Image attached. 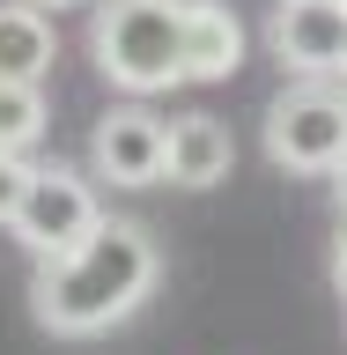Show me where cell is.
<instances>
[{
  "instance_id": "52a82bcc",
  "label": "cell",
  "mask_w": 347,
  "mask_h": 355,
  "mask_svg": "<svg viewBox=\"0 0 347 355\" xmlns=\"http://www.w3.org/2000/svg\"><path fill=\"white\" fill-rule=\"evenodd\" d=\"M229 163H237V141H229V126H222L215 111H185V119H170V155H163V178H170V185L207 193V185L229 178Z\"/></svg>"
},
{
  "instance_id": "9c48e42d",
  "label": "cell",
  "mask_w": 347,
  "mask_h": 355,
  "mask_svg": "<svg viewBox=\"0 0 347 355\" xmlns=\"http://www.w3.org/2000/svg\"><path fill=\"white\" fill-rule=\"evenodd\" d=\"M52 52V15L37 0H0V82H44Z\"/></svg>"
},
{
  "instance_id": "9a60e30c",
  "label": "cell",
  "mask_w": 347,
  "mask_h": 355,
  "mask_svg": "<svg viewBox=\"0 0 347 355\" xmlns=\"http://www.w3.org/2000/svg\"><path fill=\"white\" fill-rule=\"evenodd\" d=\"M0 155H8V148H0Z\"/></svg>"
},
{
  "instance_id": "4fadbf2b",
  "label": "cell",
  "mask_w": 347,
  "mask_h": 355,
  "mask_svg": "<svg viewBox=\"0 0 347 355\" xmlns=\"http://www.w3.org/2000/svg\"><path fill=\"white\" fill-rule=\"evenodd\" d=\"M332 178H340V207H347V163H340V171H332Z\"/></svg>"
},
{
  "instance_id": "7c38bea8",
  "label": "cell",
  "mask_w": 347,
  "mask_h": 355,
  "mask_svg": "<svg viewBox=\"0 0 347 355\" xmlns=\"http://www.w3.org/2000/svg\"><path fill=\"white\" fill-rule=\"evenodd\" d=\"M332 274H340V296H347V230H340V252H332Z\"/></svg>"
},
{
  "instance_id": "6da1fadb",
  "label": "cell",
  "mask_w": 347,
  "mask_h": 355,
  "mask_svg": "<svg viewBox=\"0 0 347 355\" xmlns=\"http://www.w3.org/2000/svg\"><path fill=\"white\" fill-rule=\"evenodd\" d=\"M155 237L141 222H96L74 252H52L37 259V282H30V311H37L44 333H66V340H89V333H111L118 318L148 304L155 288Z\"/></svg>"
},
{
  "instance_id": "8fae6325",
  "label": "cell",
  "mask_w": 347,
  "mask_h": 355,
  "mask_svg": "<svg viewBox=\"0 0 347 355\" xmlns=\"http://www.w3.org/2000/svg\"><path fill=\"white\" fill-rule=\"evenodd\" d=\"M30 171H37V163H22V155H0V230L15 222L22 193H30Z\"/></svg>"
},
{
  "instance_id": "3957f363",
  "label": "cell",
  "mask_w": 347,
  "mask_h": 355,
  "mask_svg": "<svg viewBox=\"0 0 347 355\" xmlns=\"http://www.w3.org/2000/svg\"><path fill=\"white\" fill-rule=\"evenodd\" d=\"M266 155L281 171H303V178H326L347 163V96L326 82H303L288 89L281 104L266 111Z\"/></svg>"
},
{
  "instance_id": "277c9868",
  "label": "cell",
  "mask_w": 347,
  "mask_h": 355,
  "mask_svg": "<svg viewBox=\"0 0 347 355\" xmlns=\"http://www.w3.org/2000/svg\"><path fill=\"white\" fill-rule=\"evenodd\" d=\"M96 222H104L96 185H89L82 171H66V163H37V171H30V193H22V207H15L8 230H15L37 259H52V252H74Z\"/></svg>"
},
{
  "instance_id": "5b68a950",
  "label": "cell",
  "mask_w": 347,
  "mask_h": 355,
  "mask_svg": "<svg viewBox=\"0 0 347 355\" xmlns=\"http://www.w3.org/2000/svg\"><path fill=\"white\" fill-rule=\"evenodd\" d=\"M163 155H170V126H163L148 104L104 111L96 133H89V171L111 178V185H155V178H163Z\"/></svg>"
},
{
  "instance_id": "5bb4252c",
  "label": "cell",
  "mask_w": 347,
  "mask_h": 355,
  "mask_svg": "<svg viewBox=\"0 0 347 355\" xmlns=\"http://www.w3.org/2000/svg\"><path fill=\"white\" fill-rule=\"evenodd\" d=\"M37 8H82V0H37Z\"/></svg>"
},
{
  "instance_id": "7a4b0ae2",
  "label": "cell",
  "mask_w": 347,
  "mask_h": 355,
  "mask_svg": "<svg viewBox=\"0 0 347 355\" xmlns=\"http://www.w3.org/2000/svg\"><path fill=\"white\" fill-rule=\"evenodd\" d=\"M89 52L104 67V82L133 89V96L185 82V0H104Z\"/></svg>"
},
{
  "instance_id": "30bf717a",
  "label": "cell",
  "mask_w": 347,
  "mask_h": 355,
  "mask_svg": "<svg viewBox=\"0 0 347 355\" xmlns=\"http://www.w3.org/2000/svg\"><path fill=\"white\" fill-rule=\"evenodd\" d=\"M44 133V89L37 82H0V148L22 155Z\"/></svg>"
},
{
  "instance_id": "ba28073f",
  "label": "cell",
  "mask_w": 347,
  "mask_h": 355,
  "mask_svg": "<svg viewBox=\"0 0 347 355\" xmlns=\"http://www.w3.org/2000/svg\"><path fill=\"white\" fill-rule=\"evenodd\" d=\"M244 67V22L222 0H185V82H229Z\"/></svg>"
},
{
  "instance_id": "8992f818",
  "label": "cell",
  "mask_w": 347,
  "mask_h": 355,
  "mask_svg": "<svg viewBox=\"0 0 347 355\" xmlns=\"http://www.w3.org/2000/svg\"><path fill=\"white\" fill-rule=\"evenodd\" d=\"M274 52L303 82L347 74V0H281L274 15Z\"/></svg>"
}]
</instances>
